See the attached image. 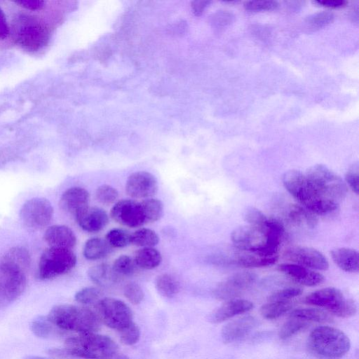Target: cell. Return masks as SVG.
Instances as JSON below:
<instances>
[{
	"mask_svg": "<svg viewBox=\"0 0 359 359\" xmlns=\"http://www.w3.org/2000/svg\"><path fill=\"white\" fill-rule=\"evenodd\" d=\"M46 317L55 327L79 334L96 332L100 328V322L95 313L83 306L56 305Z\"/></svg>",
	"mask_w": 359,
	"mask_h": 359,
	"instance_id": "obj_1",
	"label": "cell"
},
{
	"mask_svg": "<svg viewBox=\"0 0 359 359\" xmlns=\"http://www.w3.org/2000/svg\"><path fill=\"white\" fill-rule=\"evenodd\" d=\"M11 36L22 48L36 52L45 47L50 40V31L41 18L25 13L17 15L11 23Z\"/></svg>",
	"mask_w": 359,
	"mask_h": 359,
	"instance_id": "obj_2",
	"label": "cell"
},
{
	"mask_svg": "<svg viewBox=\"0 0 359 359\" xmlns=\"http://www.w3.org/2000/svg\"><path fill=\"white\" fill-rule=\"evenodd\" d=\"M307 346L318 359H340L349 351L351 341L341 330L325 325L317 327L310 333Z\"/></svg>",
	"mask_w": 359,
	"mask_h": 359,
	"instance_id": "obj_3",
	"label": "cell"
},
{
	"mask_svg": "<svg viewBox=\"0 0 359 359\" xmlns=\"http://www.w3.org/2000/svg\"><path fill=\"white\" fill-rule=\"evenodd\" d=\"M66 351L83 359H107L118 352L117 344L110 337L96 332L79 334L65 342Z\"/></svg>",
	"mask_w": 359,
	"mask_h": 359,
	"instance_id": "obj_4",
	"label": "cell"
},
{
	"mask_svg": "<svg viewBox=\"0 0 359 359\" xmlns=\"http://www.w3.org/2000/svg\"><path fill=\"white\" fill-rule=\"evenodd\" d=\"M312 189L320 196L339 203L346 196L347 186L337 174L327 166L317 164L305 174Z\"/></svg>",
	"mask_w": 359,
	"mask_h": 359,
	"instance_id": "obj_5",
	"label": "cell"
},
{
	"mask_svg": "<svg viewBox=\"0 0 359 359\" xmlns=\"http://www.w3.org/2000/svg\"><path fill=\"white\" fill-rule=\"evenodd\" d=\"M304 302L323 308L329 313L340 318H349L357 312V306L351 299L344 297L341 291L335 287H325L308 294Z\"/></svg>",
	"mask_w": 359,
	"mask_h": 359,
	"instance_id": "obj_6",
	"label": "cell"
},
{
	"mask_svg": "<svg viewBox=\"0 0 359 359\" xmlns=\"http://www.w3.org/2000/svg\"><path fill=\"white\" fill-rule=\"evenodd\" d=\"M76 264V256L71 249L49 248L39 259L37 277L49 280L69 272Z\"/></svg>",
	"mask_w": 359,
	"mask_h": 359,
	"instance_id": "obj_7",
	"label": "cell"
},
{
	"mask_svg": "<svg viewBox=\"0 0 359 359\" xmlns=\"http://www.w3.org/2000/svg\"><path fill=\"white\" fill-rule=\"evenodd\" d=\"M95 314L100 323L118 332L133 323V312L123 301L105 297L95 304Z\"/></svg>",
	"mask_w": 359,
	"mask_h": 359,
	"instance_id": "obj_8",
	"label": "cell"
},
{
	"mask_svg": "<svg viewBox=\"0 0 359 359\" xmlns=\"http://www.w3.org/2000/svg\"><path fill=\"white\" fill-rule=\"evenodd\" d=\"M26 286L25 273L0 260V307L15 301Z\"/></svg>",
	"mask_w": 359,
	"mask_h": 359,
	"instance_id": "obj_9",
	"label": "cell"
},
{
	"mask_svg": "<svg viewBox=\"0 0 359 359\" xmlns=\"http://www.w3.org/2000/svg\"><path fill=\"white\" fill-rule=\"evenodd\" d=\"M53 208L44 198L27 200L22 206L20 217L23 225L30 230H39L46 227L52 219Z\"/></svg>",
	"mask_w": 359,
	"mask_h": 359,
	"instance_id": "obj_10",
	"label": "cell"
},
{
	"mask_svg": "<svg viewBox=\"0 0 359 359\" xmlns=\"http://www.w3.org/2000/svg\"><path fill=\"white\" fill-rule=\"evenodd\" d=\"M233 245L241 251L262 253L266 246V233L264 227L244 225L235 228L231 233Z\"/></svg>",
	"mask_w": 359,
	"mask_h": 359,
	"instance_id": "obj_11",
	"label": "cell"
},
{
	"mask_svg": "<svg viewBox=\"0 0 359 359\" xmlns=\"http://www.w3.org/2000/svg\"><path fill=\"white\" fill-rule=\"evenodd\" d=\"M256 279V274L252 272L243 271L235 273L219 283L213 290V295L219 300L236 299L249 289Z\"/></svg>",
	"mask_w": 359,
	"mask_h": 359,
	"instance_id": "obj_12",
	"label": "cell"
},
{
	"mask_svg": "<svg viewBox=\"0 0 359 359\" xmlns=\"http://www.w3.org/2000/svg\"><path fill=\"white\" fill-rule=\"evenodd\" d=\"M282 182L285 189L304 207H306L318 196L312 189L305 174L299 170H287L283 174Z\"/></svg>",
	"mask_w": 359,
	"mask_h": 359,
	"instance_id": "obj_13",
	"label": "cell"
},
{
	"mask_svg": "<svg viewBox=\"0 0 359 359\" xmlns=\"http://www.w3.org/2000/svg\"><path fill=\"white\" fill-rule=\"evenodd\" d=\"M110 216L116 222L131 228L146 223L140 202L133 199L116 202L110 210Z\"/></svg>",
	"mask_w": 359,
	"mask_h": 359,
	"instance_id": "obj_14",
	"label": "cell"
},
{
	"mask_svg": "<svg viewBox=\"0 0 359 359\" xmlns=\"http://www.w3.org/2000/svg\"><path fill=\"white\" fill-rule=\"evenodd\" d=\"M284 257L294 264L312 270L325 271L329 268L328 260L324 255L311 247H291L285 252Z\"/></svg>",
	"mask_w": 359,
	"mask_h": 359,
	"instance_id": "obj_15",
	"label": "cell"
},
{
	"mask_svg": "<svg viewBox=\"0 0 359 359\" xmlns=\"http://www.w3.org/2000/svg\"><path fill=\"white\" fill-rule=\"evenodd\" d=\"M158 184L156 177L147 171L130 174L126 182V192L133 198H148L156 194Z\"/></svg>",
	"mask_w": 359,
	"mask_h": 359,
	"instance_id": "obj_16",
	"label": "cell"
},
{
	"mask_svg": "<svg viewBox=\"0 0 359 359\" xmlns=\"http://www.w3.org/2000/svg\"><path fill=\"white\" fill-rule=\"evenodd\" d=\"M278 268L292 280L302 285L313 287L325 280L321 273L297 264L283 263Z\"/></svg>",
	"mask_w": 359,
	"mask_h": 359,
	"instance_id": "obj_17",
	"label": "cell"
},
{
	"mask_svg": "<svg viewBox=\"0 0 359 359\" xmlns=\"http://www.w3.org/2000/svg\"><path fill=\"white\" fill-rule=\"evenodd\" d=\"M257 325V320L252 316H245L233 320L222 328V340L226 344L240 341L248 336Z\"/></svg>",
	"mask_w": 359,
	"mask_h": 359,
	"instance_id": "obj_18",
	"label": "cell"
},
{
	"mask_svg": "<svg viewBox=\"0 0 359 359\" xmlns=\"http://www.w3.org/2000/svg\"><path fill=\"white\" fill-rule=\"evenodd\" d=\"M90 194L88 191L79 187L69 188L63 192L60 199V208L73 215L74 217L89 206Z\"/></svg>",
	"mask_w": 359,
	"mask_h": 359,
	"instance_id": "obj_19",
	"label": "cell"
},
{
	"mask_svg": "<svg viewBox=\"0 0 359 359\" xmlns=\"http://www.w3.org/2000/svg\"><path fill=\"white\" fill-rule=\"evenodd\" d=\"M79 226L90 233L102 230L109 223V215L102 208L88 206L75 216Z\"/></svg>",
	"mask_w": 359,
	"mask_h": 359,
	"instance_id": "obj_20",
	"label": "cell"
},
{
	"mask_svg": "<svg viewBox=\"0 0 359 359\" xmlns=\"http://www.w3.org/2000/svg\"><path fill=\"white\" fill-rule=\"evenodd\" d=\"M253 306V304L247 299L236 298L227 300L210 315V320L213 323H220L250 311Z\"/></svg>",
	"mask_w": 359,
	"mask_h": 359,
	"instance_id": "obj_21",
	"label": "cell"
},
{
	"mask_svg": "<svg viewBox=\"0 0 359 359\" xmlns=\"http://www.w3.org/2000/svg\"><path fill=\"white\" fill-rule=\"evenodd\" d=\"M43 238L50 248L72 249L76 243L74 231L65 225H53L48 227Z\"/></svg>",
	"mask_w": 359,
	"mask_h": 359,
	"instance_id": "obj_22",
	"label": "cell"
},
{
	"mask_svg": "<svg viewBox=\"0 0 359 359\" xmlns=\"http://www.w3.org/2000/svg\"><path fill=\"white\" fill-rule=\"evenodd\" d=\"M333 262L341 270L348 273H357L359 269V254L349 248H339L331 252Z\"/></svg>",
	"mask_w": 359,
	"mask_h": 359,
	"instance_id": "obj_23",
	"label": "cell"
},
{
	"mask_svg": "<svg viewBox=\"0 0 359 359\" xmlns=\"http://www.w3.org/2000/svg\"><path fill=\"white\" fill-rule=\"evenodd\" d=\"M278 259V255H264L256 252L241 251L231 261L235 264L247 268H259L271 266Z\"/></svg>",
	"mask_w": 359,
	"mask_h": 359,
	"instance_id": "obj_24",
	"label": "cell"
},
{
	"mask_svg": "<svg viewBox=\"0 0 359 359\" xmlns=\"http://www.w3.org/2000/svg\"><path fill=\"white\" fill-rule=\"evenodd\" d=\"M287 217L292 224L296 226H306L309 229L315 228L318 221L315 214L302 205L296 204L290 206Z\"/></svg>",
	"mask_w": 359,
	"mask_h": 359,
	"instance_id": "obj_25",
	"label": "cell"
},
{
	"mask_svg": "<svg viewBox=\"0 0 359 359\" xmlns=\"http://www.w3.org/2000/svg\"><path fill=\"white\" fill-rule=\"evenodd\" d=\"M88 276L92 282L102 287L110 286L120 280L111 266L105 263L91 266L88 271Z\"/></svg>",
	"mask_w": 359,
	"mask_h": 359,
	"instance_id": "obj_26",
	"label": "cell"
},
{
	"mask_svg": "<svg viewBox=\"0 0 359 359\" xmlns=\"http://www.w3.org/2000/svg\"><path fill=\"white\" fill-rule=\"evenodd\" d=\"M1 260L25 273L29 269L31 262L29 252L22 247L11 248Z\"/></svg>",
	"mask_w": 359,
	"mask_h": 359,
	"instance_id": "obj_27",
	"label": "cell"
},
{
	"mask_svg": "<svg viewBox=\"0 0 359 359\" xmlns=\"http://www.w3.org/2000/svg\"><path fill=\"white\" fill-rule=\"evenodd\" d=\"M111 247L101 238H91L84 245L83 254L88 260H97L106 257L111 251Z\"/></svg>",
	"mask_w": 359,
	"mask_h": 359,
	"instance_id": "obj_28",
	"label": "cell"
},
{
	"mask_svg": "<svg viewBox=\"0 0 359 359\" xmlns=\"http://www.w3.org/2000/svg\"><path fill=\"white\" fill-rule=\"evenodd\" d=\"M134 261L140 268L150 270L161 264L162 256L154 247L142 248L136 252Z\"/></svg>",
	"mask_w": 359,
	"mask_h": 359,
	"instance_id": "obj_29",
	"label": "cell"
},
{
	"mask_svg": "<svg viewBox=\"0 0 359 359\" xmlns=\"http://www.w3.org/2000/svg\"><path fill=\"white\" fill-rule=\"evenodd\" d=\"M290 317H294L311 323H327L332 320L329 313L318 308H299L290 313Z\"/></svg>",
	"mask_w": 359,
	"mask_h": 359,
	"instance_id": "obj_30",
	"label": "cell"
},
{
	"mask_svg": "<svg viewBox=\"0 0 359 359\" xmlns=\"http://www.w3.org/2000/svg\"><path fill=\"white\" fill-rule=\"evenodd\" d=\"M155 286L161 295L168 298L176 295L180 289L177 280L172 276L168 273L158 276L155 280Z\"/></svg>",
	"mask_w": 359,
	"mask_h": 359,
	"instance_id": "obj_31",
	"label": "cell"
},
{
	"mask_svg": "<svg viewBox=\"0 0 359 359\" xmlns=\"http://www.w3.org/2000/svg\"><path fill=\"white\" fill-rule=\"evenodd\" d=\"M293 304L287 302H268L260 308L262 316L268 320L278 318L292 309Z\"/></svg>",
	"mask_w": 359,
	"mask_h": 359,
	"instance_id": "obj_32",
	"label": "cell"
},
{
	"mask_svg": "<svg viewBox=\"0 0 359 359\" xmlns=\"http://www.w3.org/2000/svg\"><path fill=\"white\" fill-rule=\"evenodd\" d=\"M146 222L159 220L163 215V204L161 201L148 198L140 202Z\"/></svg>",
	"mask_w": 359,
	"mask_h": 359,
	"instance_id": "obj_33",
	"label": "cell"
},
{
	"mask_svg": "<svg viewBox=\"0 0 359 359\" xmlns=\"http://www.w3.org/2000/svg\"><path fill=\"white\" fill-rule=\"evenodd\" d=\"M159 242L158 234L147 228H141L131 233V244L142 248H151Z\"/></svg>",
	"mask_w": 359,
	"mask_h": 359,
	"instance_id": "obj_34",
	"label": "cell"
},
{
	"mask_svg": "<svg viewBox=\"0 0 359 359\" xmlns=\"http://www.w3.org/2000/svg\"><path fill=\"white\" fill-rule=\"evenodd\" d=\"M105 241L111 248H124L131 244V233L123 229H112L106 234Z\"/></svg>",
	"mask_w": 359,
	"mask_h": 359,
	"instance_id": "obj_35",
	"label": "cell"
},
{
	"mask_svg": "<svg viewBox=\"0 0 359 359\" xmlns=\"http://www.w3.org/2000/svg\"><path fill=\"white\" fill-rule=\"evenodd\" d=\"M136 266L135 261L130 256L123 255L114 260L111 269L121 280L123 277L133 275Z\"/></svg>",
	"mask_w": 359,
	"mask_h": 359,
	"instance_id": "obj_36",
	"label": "cell"
},
{
	"mask_svg": "<svg viewBox=\"0 0 359 359\" xmlns=\"http://www.w3.org/2000/svg\"><path fill=\"white\" fill-rule=\"evenodd\" d=\"M309 323L301 319L290 317L284 323L279 330V337L281 339H287L304 330L309 326Z\"/></svg>",
	"mask_w": 359,
	"mask_h": 359,
	"instance_id": "obj_37",
	"label": "cell"
},
{
	"mask_svg": "<svg viewBox=\"0 0 359 359\" xmlns=\"http://www.w3.org/2000/svg\"><path fill=\"white\" fill-rule=\"evenodd\" d=\"M118 198L116 188L109 184H102L95 191V198L102 204L108 205L115 203Z\"/></svg>",
	"mask_w": 359,
	"mask_h": 359,
	"instance_id": "obj_38",
	"label": "cell"
},
{
	"mask_svg": "<svg viewBox=\"0 0 359 359\" xmlns=\"http://www.w3.org/2000/svg\"><path fill=\"white\" fill-rule=\"evenodd\" d=\"M102 296L100 290L94 287H86L79 290L74 296L75 300L82 304L97 303Z\"/></svg>",
	"mask_w": 359,
	"mask_h": 359,
	"instance_id": "obj_39",
	"label": "cell"
},
{
	"mask_svg": "<svg viewBox=\"0 0 359 359\" xmlns=\"http://www.w3.org/2000/svg\"><path fill=\"white\" fill-rule=\"evenodd\" d=\"M54 325L48 320L47 317L40 316L34 319L31 325L32 331L33 333L42 338L49 337L53 330Z\"/></svg>",
	"mask_w": 359,
	"mask_h": 359,
	"instance_id": "obj_40",
	"label": "cell"
},
{
	"mask_svg": "<svg viewBox=\"0 0 359 359\" xmlns=\"http://www.w3.org/2000/svg\"><path fill=\"white\" fill-rule=\"evenodd\" d=\"M334 19V15L329 11H323L314 13L309 16L306 19V24L313 29L321 28L330 23Z\"/></svg>",
	"mask_w": 359,
	"mask_h": 359,
	"instance_id": "obj_41",
	"label": "cell"
},
{
	"mask_svg": "<svg viewBox=\"0 0 359 359\" xmlns=\"http://www.w3.org/2000/svg\"><path fill=\"white\" fill-rule=\"evenodd\" d=\"M302 290L297 287H288L278 290L272 293L268 298L269 302H287L299 296Z\"/></svg>",
	"mask_w": 359,
	"mask_h": 359,
	"instance_id": "obj_42",
	"label": "cell"
},
{
	"mask_svg": "<svg viewBox=\"0 0 359 359\" xmlns=\"http://www.w3.org/2000/svg\"><path fill=\"white\" fill-rule=\"evenodd\" d=\"M121 341L126 345L136 344L140 337V330L138 325L134 322L118 331Z\"/></svg>",
	"mask_w": 359,
	"mask_h": 359,
	"instance_id": "obj_43",
	"label": "cell"
},
{
	"mask_svg": "<svg viewBox=\"0 0 359 359\" xmlns=\"http://www.w3.org/2000/svg\"><path fill=\"white\" fill-rule=\"evenodd\" d=\"M123 294L126 299L133 304H139L144 299V292L136 283L130 282L123 287Z\"/></svg>",
	"mask_w": 359,
	"mask_h": 359,
	"instance_id": "obj_44",
	"label": "cell"
},
{
	"mask_svg": "<svg viewBox=\"0 0 359 359\" xmlns=\"http://www.w3.org/2000/svg\"><path fill=\"white\" fill-rule=\"evenodd\" d=\"M243 217L249 224L257 226H262L268 219L262 211L253 207L245 210Z\"/></svg>",
	"mask_w": 359,
	"mask_h": 359,
	"instance_id": "obj_45",
	"label": "cell"
},
{
	"mask_svg": "<svg viewBox=\"0 0 359 359\" xmlns=\"http://www.w3.org/2000/svg\"><path fill=\"white\" fill-rule=\"evenodd\" d=\"M345 180L351 190L358 194L359 192V167L358 163H353L345 175Z\"/></svg>",
	"mask_w": 359,
	"mask_h": 359,
	"instance_id": "obj_46",
	"label": "cell"
},
{
	"mask_svg": "<svg viewBox=\"0 0 359 359\" xmlns=\"http://www.w3.org/2000/svg\"><path fill=\"white\" fill-rule=\"evenodd\" d=\"M275 1H248L245 2L244 7L248 11H268L278 7Z\"/></svg>",
	"mask_w": 359,
	"mask_h": 359,
	"instance_id": "obj_47",
	"label": "cell"
},
{
	"mask_svg": "<svg viewBox=\"0 0 359 359\" xmlns=\"http://www.w3.org/2000/svg\"><path fill=\"white\" fill-rule=\"evenodd\" d=\"M14 2L16 4L30 11L41 10L45 6V2L41 0H20Z\"/></svg>",
	"mask_w": 359,
	"mask_h": 359,
	"instance_id": "obj_48",
	"label": "cell"
},
{
	"mask_svg": "<svg viewBox=\"0 0 359 359\" xmlns=\"http://www.w3.org/2000/svg\"><path fill=\"white\" fill-rule=\"evenodd\" d=\"M10 34V29L4 11L0 8V40L6 39Z\"/></svg>",
	"mask_w": 359,
	"mask_h": 359,
	"instance_id": "obj_49",
	"label": "cell"
},
{
	"mask_svg": "<svg viewBox=\"0 0 359 359\" xmlns=\"http://www.w3.org/2000/svg\"><path fill=\"white\" fill-rule=\"evenodd\" d=\"M315 3L325 7L332 8L343 7L346 4V2L344 0H318L316 1Z\"/></svg>",
	"mask_w": 359,
	"mask_h": 359,
	"instance_id": "obj_50",
	"label": "cell"
},
{
	"mask_svg": "<svg viewBox=\"0 0 359 359\" xmlns=\"http://www.w3.org/2000/svg\"><path fill=\"white\" fill-rule=\"evenodd\" d=\"M210 3L208 1H195L191 4V6L194 13L199 15L202 13L203 9Z\"/></svg>",
	"mask_w": 359,
	"mask_h": 359,
	"instance_id": "obj_51",
	"label": "cell"
},
{
	"mask_svg": "<svg viewBox=\"0 0 359 359\" xmlns=\"http://www.w3.org/2000/svg\"><path fill=\"white\" fill-rule=\"evenodd\" d=\"M107 359H130L128 356L123 354H118V353L114 356L107 358Z\"/></svg>",
	"mask_w": 359,
	"mask_h": 359,
	"instance_id": "obj_52",
	"label": "cell"
},
{
	"mask_svg": "<svg viewBox=\"0 0 359 359\" xmlns=\"http://www.w3.org/2000/svg\"><path fill=\"white\" fill-rule=\"evenodd\" d=\"M26 359H48V358H42V357H38V356H32V357H29Z\"/></svg>",
	"mask_w": 359,
	"mask_h": 359,
	"instance_id": "obj_53",
	"label": "cell"
}]
</instances>
